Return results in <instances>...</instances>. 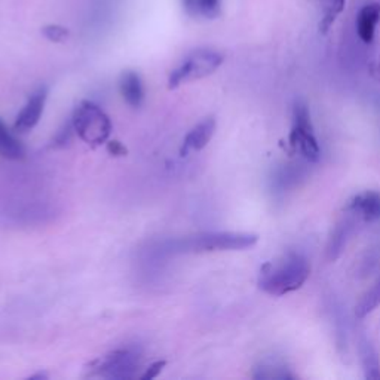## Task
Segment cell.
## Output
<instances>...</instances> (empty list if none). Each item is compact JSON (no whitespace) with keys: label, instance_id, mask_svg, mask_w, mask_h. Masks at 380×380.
<instances>
[{"label":"cell","instance_id":"20","mask_svg":"<svg viewBox=\"0 0 380 380\" xmlns=\"http://www.w3.org/2000/svg\"><path fill=\"white\" fill-rule=\"evenodd\" d=\"M164 367H165V361H156L146 370L144 374H142L140 377H142V380H152L161 374Z\"/></svg>","mask_w":380,"mask_h":380},{"label":"cell","instance_id":"9","mask_svg":"<svg viewBox=\"0 0 380 380\" xmlns=\"http://www.w3.org/2000/svg\"><path fill=\"white\" fill-rule=\"evenodd\" d=\"M380 23V3L372 2L365 3L361 9H359L355 19V30L358 37L361 39L364 44H372L376 28Z\"/></svg>","mask_w":380,"mask_h":380},{"label":"cell","instance_id":"13","mask_svg":"<svg viewBox=\"0 0 380 380\" xmlns=\"http://www.w3.org/2000/svg\"><path fill=\"white\" fill-rule=\"evenodd\" d=\"M352 231V222L349 218L343 220V222H340L337 225V227L334 229V232L330 238L328 245H327V257L328 260H336L346 247L348 243V236Z\"/></svg>","mask_w":380,"mask_h":380},{"label":"cell","instance_id":"1","mask_svg":"<svg viewBox=\"0 0 380 380\" xmlns=\"http://www.w3.org/2000/svg\"><path fill=\"white\" fill-rule=\"evenodd\" d=\"M311 275V265L298 253H287L260 269L258 287L266 294L285 296L303 287Z\"/></svg>","mask_w":380,"mask_h":380},{"label":"cell","instance_id":"22","mask_svg":"<svg viewBox=\"0 0 380 380\" xmlns=\"http://www.w3.org/2000/svg\"><path fill=\"white\" fill-rule=\"evenodd\" d=\"M107 150L110 155H115V156H125L126 155V149L119 142L107 143Z\"/></svg>","mask_w":380,"mask_h":380},{"label":"cell","instance_id":"18","mask_svg":"<svg viewBox=\"0 0 380 380\" xmlns=\"http://www.w3.org/2000/svg\"><path fill=\"white\" fill-rule=\"evenodd\" d=\"M41 33L44 35L45 39H48L49 42L63 44L68 39L70 30L64 26H59V24H48V26L42 27Z\"/></svg>","mask_w":380,"mask_h":380},{"label":"cell","instance_id":"15","mask_svg":"<svg viewBox=\"0 0 380 380\" xmlns=\"http://www.w3.org/2000/svg\"><path fill=\"white\" fill-rule=\"evenodd\" d=\"M380 306V276L376 279L373 287L361 297L355 307L357 318H365Z\"/></svg>","mask_w":380,"mask_h":380},{"label":"cell","instance_id":"19","mask_svg":"<svg viewBox=\"0 0 380 380\" xmlns=\"http://www.w3.org/2000/svg\"><path fill=\"white\" fill-rule=\"evenodd\" d=\"M199 15L216 19L220 15V0H199Z\"/></svg>","mask_w":380,"mask_h":380},{"label":"cell","instance_id":"21","mask_svg":"<svg viewBox=\"0 0 380 380\" xmlns=\"http://www.w3.org/2000/svg\"><path fill=\"white\" fill-rule=\"evenodd\" d=\"M182 5L189 17H199V0H182Z\"/></svg>","mask_w":380,"mask_h":380},{"label":"cell","instance_id":"8","mask_svg":"<svg viewBox=\"0 0 380 380\" xmlns=\"http://www.w3.org/2000/svg\"><path fill=\"white\" fill-rule=\"evenodd\" d=\"M346 209L354 217L364 220V222L373 223L380 220V193L374 190H365L355 195L349 201Z\"/></svg>","mask_w":380,"mask_h":380},{"label":"cell","instance_id":"17","mask_svg":"<svg viewBox=\"0 0 380 380\" xmlns=\"http://www.w3.org/2000/svg\"><path fill=\"white\" fill-rule=\"evenodd\" d=\"M346 0H323V15L319 21V32L327 33L336 23L339 15L343 12Z\"/></svg>","mask_w":380,"mask_h":380},{"label":"cell","instance_id":"16","mask_svg":"<svg viewBox=\"0 0 380 380\" xmlns=\"http://www.w3.org/2000/svg\"><path fill=\"white\" fill-rule=\"evenodd\" d=\"M253 377L256 379H293L294 376L289 373V370L279 361H272V359H269V361H263L260 363L256 368H254V374Z\"/></svg>","mask_w":380,"mask_h":380},{"label":"cell","instance_id":"12","mask_svg":"<svg viewBox=\"0 0 380 380\" xmlns=\"http://www.w3.org/2000/svg\"><path fill=\"white\" fill-rule=\"evenodd\" d=\"M26 155L21 142L9 131L6 124L0 119V156L9 161H19Z\"/></svg>","mask_w":380,"mask_h":380},{"label":"cell","instance_id":"11","mask_svg":"<svg viewBox=\"0 0 380 380\" xmlns=\"http://www.w3.org/2000/svg\"><path fill=\"white\" fill-rule=\"evenodd\" d=\"M119 89H121V95L126 102L128 106L140 107L144 102V88L142 77L134 70H126L121 75V81H119Z\"/></svg>","mask_w":380,"mask_h":380},{"label":"cell","instance_id":"3","mask_svg":"<svg viewBox=\"0 0 380 380\" xmlns=\"http://www.w3.org/2000/svg\"><path fill=\"white\" fill-rule=\"evenodd\" d=\"M288 144L306 162L315 164L321 158V147L315 135L311 110L305 102H296L292 113V129H289Z\"/></svg>","mask_w":380,"mask_h":380},{"label":"cell","instance_id":"2","mask_svg":"<svg viewBox=\"0 0 380 380\" xmlns=\"http://www.w3.org/2000/svg\"><path fill=\"white\" fill-rule=\"evenodd\" d=\"M258 236L248 232H204L171 243V253H213L247 249L257 244Z\"/></svg>","mask_w":380,"mask_h":380},{"label":"cell","instance_id":"4","mask_svg":"<svg viewBox=\"0 0 380 380\" xmlns=\"http://www.w3.org/2000/svg\"><path fill=\"white\" fill-rule=\"evenodd\" d=\"M225 55L214 49L199 48L186 55L180 66H177L168 79L169 89H174L182 84H187L198 79L213 75L223 64Z\"/></svg>","mask_w":380,"mask_h":380},{"label":"cell","instance_id":"14","mask_svg":"<svg viewBox=\"0 0 380 380\" xmlns=\"http://www.w3.org/2000/svg\"><path fill=\"white\" fill-rule=\"evenodd\" d=\"M359 355H361V364L364 370V377L379 380L380 379V359L376 349L368 343V340H361L359 343Z\"/></svg>","mask_w":380,"mask_h":380},{"label":"cell","instance_id":"7","mask_svg":"<svg viewBox=\"0 0 380 380\" xmlns=\"http://www.w3.org/2000/svg\"><path fill=\"white\" fill-rule=\"evenodd\" d=\"M48 98V88L41 86L35 91L30 98L27 99V104L23 107L21 112L17 116V122L14 125V129L19 134H26L39 124L41 116L44 113V107Z\"/></svg>","mask_w":380,"mask_h":380},{"label":"cell","instance_id":"6","mask_svg":"<svg viewBox=\"0 0 380 380\" xmlns=\"http://www.w3.org/2000/svg\"><path fill=\"white\" fill-rule=\"evenodd\" d=\"M140 367V352L131 348L116 349L94 363V373L106 379H133Z\"/></svg>","mask_w":380,"mask_h":380},{"label":"cell","instance_id":"10","mask_svg":"<svg viewBox=\"0 0 380 380\" xmlns=\"http://www.w3.org/2000/svg\"><path fill=\"white\" fill-rule=\"evenodd\" d=\"M216 126L217 124L214 117H205L204 121H201L196 126L190 129L184 138L180 153L184 156L190 152H199V150H202L209 143V140L213 138L216 133Z\"/></svg>","mask_w":380,"mask_h":380},{"label":"cell","instance_id":"5","mask_svg":"<svg viewBox=\"0 0 380 380\" xmlns=\"http://www.w3.org/2000/svg\"><path fill=\"white\" fill-rule=\"evenodd\" d=\"M73 129L86 144L98 146L106 143L112 133V122L102 107L91 102H82L72 117Z\"/></svg>","mask_w":380,"mask_h":380}]
</instances>
